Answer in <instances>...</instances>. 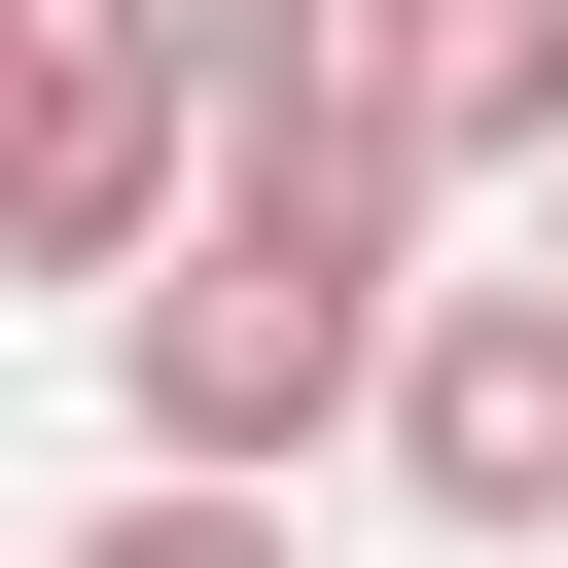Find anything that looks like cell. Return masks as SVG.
<instances>
[{
  "mask_svg": "<svg viewBox=\"0 0 568 568\" xmlns=\"http://www.w3.org/2000/svg\"><path fill=\"white\" fill-rule=\"evenodd\" d=\"M390 320H426V178L284 71V106H213V213L106 284V426L142 462H320V426H390Z\"/></svg>",
  "mask_w": 568,
  "mask_h": 568,
  "instance_id": "obj_1",
  "label": "cell"
},
{
  "mask_svg": "<svg viewBox=\"0 0 568 568\" xmlns=\"http://www.w3.org/2000/svg\"><path fill=\"white\" fill-rule=\"evenodd\" d=\"M178 213H213V71H142L106 0H36V36H0V284H71V320H106Z\"/></svg>",
  "mask_w": 568,
  "mask_h": 568,
  "instance_id": "obj_2",
  "label": "cell"
},
{
  "mask_svg": "<svg viewBox=\"0 0 568 568\" xmlns=\"http://www.w3.org/2000/svg\"><path fill=\"white\" fill-rule=\"evenodd\" d=\"M390 497L462 568H568V248H497V284L390 320Z\"/></svg>",
  "mask_w": 568,
  "mask_h": 568,
  "instance_id": "obj_3",
  "label": "cell"
},
{
  "mask_svg": "<svg viewBox=\"0 0 568 568\" xmlns=\"http://www.w3.org/2000/svg\"><path fill=\"white\" fill-rule=\"evenodd\" d=\"M320 106H355L426 213H497V178H568V0H355Z\"/></svg>",
  "mask_w": 568,
  "mask_h": 568,
  "instance_id": "obj_4",
  "label": "cell"
},
{
  "mask_svg": "<svg viewBox=\"0 0 568 568\" xmlns=\"http://www.w3.org/2000/svg\"><path fill=\"white\" fill-rule=\"evenodd\" d=\"M36 568H284V462H106V532H36Z\"/></svg>",
  "mask_w": 568,
  "mask_h": 568,
  "instance_id": "obj_5",
  "label": "cell"
},
{
  "mask_svg": "<svg viewBox=\"0 0 568 568\" xmlns=\"http://www.w3.org/2000/svg\"><path fill=\"white\" fill-rule=\"evenodd\" d=\"M106 36H142V71H213V106H284V71L355 36V0H106Z\"/></svg>",
  "mask_w": 568,
  "mask_h": 568,
  "instance_id": "obj_6",
  "label": "cell"
},
{
  "mask_svg": "<svg viewBox=\"0 0 568 568\" xmlns=\"http://www.w3.org/2000/svg\"><path fill=\"white\" fill-rule=\"evenodd\" d=\"M532 248H568V178H532Z\"/></svg>",
  "mask_w": 568,
  "mask_h": 568,
  "instance_id": "obj_7",
  "label": "cell"
},
{
  "mask_svg": "<svg viewBox=\"0 0 568 568\" xmlns=\"http://www.w3.org/2000/svg\"><path fill=\"white\" fill-rule=\"evenodd\" d=\"M0 36H36V0H0Z\"/></svg>",
  "mask_w": 568,
  "mask_h": 568,
  "instance_id": "obj_8",
  "label": "cell"
}]
</instances>
